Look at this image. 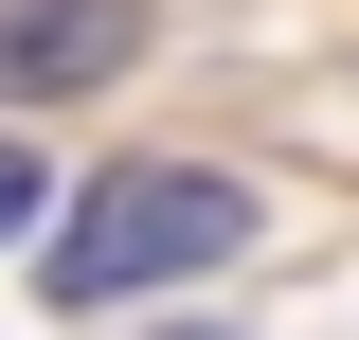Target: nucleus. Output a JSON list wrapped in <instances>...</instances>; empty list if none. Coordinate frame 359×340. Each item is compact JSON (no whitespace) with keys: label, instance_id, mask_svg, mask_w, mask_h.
Wrapping results in <instances>:
<instances>
[{"label":"nucleus","instance_id":"obj_4","mask_svg":"<svg viewBox=\"0 0 359 340\" xmlns=\"http://www.w3.org/2000/svg\"><path fill=\"white\" fill-rule=\"evenodd\" d=\"M180 340H198V323H180Z\"/></svg>","mask_w":359,"mask_h":340},{"label":"nucleus","instance_id":"obj_1","mask_svg":"<svg viewBox=\"0 0 359 340\" xmlns=\"http://www.w3.org/2000/svg\"><path fill=\"white\" fill-rule=\"evenodd\" d=\"M216 251H252V197H233L216 162H126V179H90V197L54 215L36 287L54 304H144V287H180V269H216Z\"/></svg>","mask_w":359,"mask_h":340},{"label":"nucleus","instance_id":"obj_3","mask_svg":"<svg viewBox=\"0 0 359 340\" xmlns=\"http://www.w3.org/2000/svg\"><path fill=\"white\" fill-rule=\"evenodd\" d=\"M18 215H36V162H18V143H0V233H18Z\"/></svg>","mask_w":359,"mask_h":340},{"label":"nucleus","instance_id":"obj_2","mask_svg":"<svg viewBox=\"0 0 359 340\" xmlns=\"http://www.w3.org/2000/svg\"><path fill=\"white\" fill-rule=\"evenodd\" d=\"M144 54V0H0V108H18V90H108Z\"/></svg>","mask_w":359,"mask_h":340}]
</instances>
